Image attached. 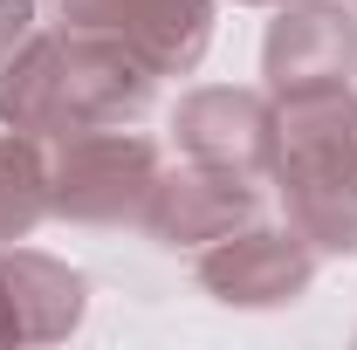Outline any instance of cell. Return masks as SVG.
Segmentation results:
<instances>
[{
	"instance_id": "11",
	"label": "cell",
	"mask_w": 357,
	"mask_h": 350,
	"mask_svg": "<svg viewBox=\"0 0 357 350\" xmlns=\"http://www.w3.org/2000/svg\"><path fill=\"white\" fill-rule=\"evenodd\" d=\"M241 7H282V0H241Z\"/></svg>"
},
{
	"instance_id": "4",
	"label": "cell",
	"mask_w": 357,
	"mask_h": 350,
	"mask_svg": "<svg viewBox=\"0 0 357 350\" xmlns=\"http://www.w3.org/2000/svg\"><path fill=\"white\" fill-rule=\"evenodd\" d=\"M316 282V248L282 220H248L220 241L199 248V289L227 309H282L310 296Z\"/></svg>"
},
{
	"instance_id": "1",
	"label": "cell",
	"mask_w": 357,
	"mask_h": 350,
	"mask_svg": "<svg viewBox=\"0 0 357 350\" xmlns=\"http://www.w3.org/2000/svg\"><path fill=\"white\" fill-rule=\"evenodd\" d=\"M158 69L117 35L89 28H35L21 55L0 69V124L28 137H69L96 124H137L151 110Z\"/></svg>"
},
{
	"instance_id": "5",
	"label": "cell",
	"mask_w": 357,
	"mask_h": 350,
	"mask_svg": "<svg viewBox=\"0 0 357 350\" xmlns=\"http://www.w3.org/2000/svg\"><path fill=\"white\" fill-rule=\"evenodd\" d=\"M55 28L117 35L158 76H192L213 42V0H62Z\"/></svg>"
},
{
	"instance_id": "6",
	"label": "cell",
	"mask_w": 357,
	"mask_h": 350,
	"mask_svg": "<svg viewBox=\"0 0 357 350\" xmlns=\"http://www.w3.org/2000/svg\"><path fill=\"white\" fill-rule=\"evenodd\" d=\"M268 96L351 83L357 76V14L344 0H282L261 42Z\"/></svg>"
},
{
	"instance_id": "10",
	"label": "cell",
	"mask_w": 357,
	"mask_h": 350,
	"mask_svg": "<svg viewBox=\"0 0 357 350\" xmlns=\"http://www.w3.org/2000/svg\"><path fill=\"white\" fill-rule=\"evenodd\" d=\"M28 35H35V0H0V69L21 55Z\"/></svg>"
},
{
	"instance_id": "7",
	"label": "cell",
	"mask_w": 357,
	"mask_h": 350,
	"mask_svg": "<svg viewBox=\"0 0 357 350\" xmlns=\"http://www.w3.org/2000/svg\"><path fill=\"white\" fill-rule=\"evenodd\" d=\"M172 137L185 158L227 172L268 178L275 172V96L268 89H192L172 110Z\"/></svg>"
},
{
	"instance_id": "3",
	"label": "cell",
	"mask_w": 357,
	"mask_h": 350,
	"mask_svg": "<svg viewBox=\"0 0 357 350\" xmlns=\"http://www.w3.org/2000/svg\"><path fill=\"white\" fill-rule=\"evenodd\" d=\"M158 172V144L131 124L48 137V213L76 227H144Z\"/></svg>"
},
{
	"instance_id": "9",
	"label": "cell",
	"mask_w": 357,
	"mask_h": 350,
	"mask_svg": "<svg viewBox=\"0 0 357 350\" xmlns=\"http://www.w3.org/2000/svg\"><path fill=\"white\" fill-rule=\"evenodd\" d=\"M83 275L55 254L7 248L0 254V344H62L83 323Z\"/></svg>"
},
{
	"instance_id": "8",
	"label": "cell",
	"mask_w": 357,
	"mask_h": 350,
	"mask_svg": "<svg viewBox=\"0 0 357 350\" xmlns=\"http://www.w3.org/2000/svg\"><path fill=\"white\" fill-rule=\"evenodd\" d=\"M255 213H261V178L185 158L178 172H158L144 234H158L165 248H206V241H220L234 227H248Z\"/></svg>"
},
{
	"instance_id": "2",
	"label": "cell",
	"mask_w": 357,
	"mask_h": 350,
	"mask_svg": "<svg viewBox=\"0 0 357 350\" xmlns=\"http://www.w3.org/2000/svg\"><path fill=\"white\" fill-rule=\"evenodd\" d=\"M275 192L316 254H357V96L323 83L275 96Z\"/></svg>"
}]
</instances>
